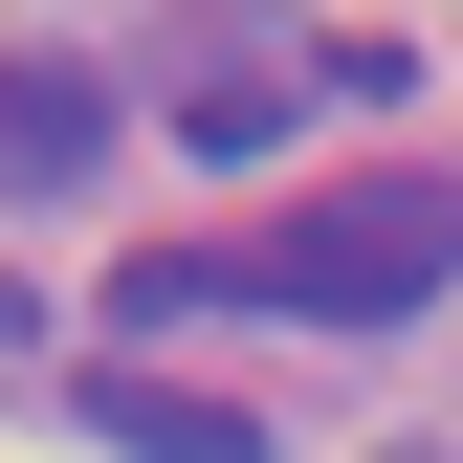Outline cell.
Returning a JSON list of instances; mask_svg holds the SVG:
<instances>
[{"label":"cell","instance_id":"1","mask_svg":"<svg viewBox=\"0 0 463 463\" xmlns=\"http://www.w3.org/2000/svg\"><path fill=\"white\" fill-rule=\"evenodd\" d=\"M243 265V309H309V331H420L441 287H463V177H331V199H287L265 243H221Z\"/></svg>","mask_w":463,"mask_h":463},{"label":"cell","instance_id":"2","mask_svg":"<svg viewBox=\"0 0 463 463\" xmlns=\"http://www.w3.org/2000/svg\"><path fill=\"white\" fill-rule=\"evenodd\" d=\"M155 110H177V155H199V177H265V155H287V110H309V44H265L243 0H199Z\"/></svg>","mask_w":463,"mask_h":463},{"label":"cell","instance_id":"3","mask_svg":"<svg viewBox=\"0 0 463 463\" xmlns=\"http://www.w3.org/2000/svg\"><path fill=\"white\" fill-rule=\"evenodd\" d=\"M89 177H110V67L89 44H23V67H0V221H44Z\"/></svg>","mask_w":463,"mask_h":463},{"label":"cell","instance_id":"4","mask_svg":"<svg viewBox=\"0 0 463 463\" xmlns=\"http://www.w3.org/2000/svg\"><path fill=\"white\" fill-rule=\"evenodd\" d=\"M89 441H110V463H265L243 397H177V375H133V354L89 375Z\"/></svg>","mask_w":463,"mask_h":463},{"label":"cell","instance_id":"5","mask_svg":"<svg viewBox=\"0 0 463 463\" xmlns=\"http://www.w3.org/2000/svg\"><path fill=\"white\" fill-rule=\"evenodd\" d=\"M375 463H463V441H375Z\"/></svg>","mask_w":463,"mask_h":463},{"label":"cell","instance_id":"6","mask_svg":"<svg viewBox=\"0 0 463 463\" xmlns=\"http://www.w3.org/2000/svg\"><path fill=\"white\" fill-rule=\"evenodd\" d=\"M0 331H23V287H0Z\"/></svg>","mask_w":463,"mask_h":463}]
</instances>
